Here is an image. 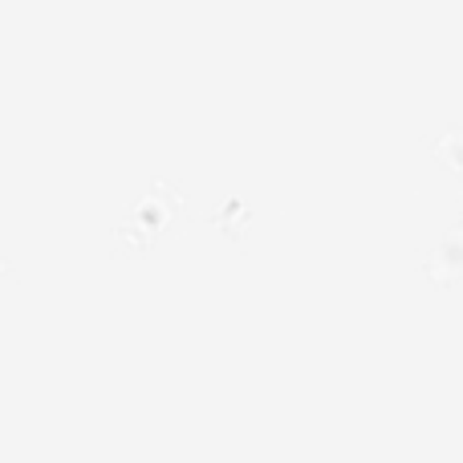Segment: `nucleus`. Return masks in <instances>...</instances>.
<instances>
[]
</instances>
